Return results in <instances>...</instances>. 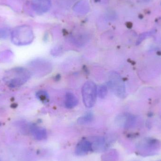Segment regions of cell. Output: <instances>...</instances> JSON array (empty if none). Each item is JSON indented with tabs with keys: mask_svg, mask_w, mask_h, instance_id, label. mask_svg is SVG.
<instances>
[{
	"mask_svg": "<svg viewBox=\"0 0 161 161\" xmlns=\"http://www.w3.org/2000/svg\"><path fill=\"white\" fill-rule=\"evenodd\" d=\"M115 123L119 126L124 128H130L135 122V118L133 115L128 114H123L117 116Z\"/></svg>",
	"mask_w": 161,
	"mask_h": 161,
	"instance_id": "8",
	"label": "cell"
},
{
	"mask_svg": "<svg viewBox=\"0 0 161 161\" xmlns=\"http://www.w3.org/2000/svg\"><path fill=\"white\" fill-rule=\"evenodd\" d=\"M8 29L5 28H0V38H5L9 35Z\"/></svg>",
	"mask_w": 161,
	"mask_h": 161,
	"instance_id": "15",
	"label": "cell"
},
{
	"mask_svg": "<svg viewBox=\"0 0 161 161\" xmlns=\"http://www.w3.org/2000/svg\"><path fill=\"white\" fill-rule=\"evenodd\" d=\"M78 99L74 94L72 92H67L65 97V104L66 108L72 109L77 106Z\"/></svg>",
	"mask_w": 161,
	"mask_h": 161,
	"instance_id": "10",
	"label": "cell"
},
{
	"mask_svg": "<svg viewBox=\"0 0 161 161\" xmlns=\"http://www.w3.org/2000/svg\"><path fill=\"white\" fill-rule=\"evenodd\" d=\"M108 89L106 85H102L99 86L97 90V95L100 98H105L108 94Z\"/></svg>",
	"mask_w": 161,
	"mask_h": 161,
	"instance_id": "14",
	"label": "cell"
},
{
	"mask_svg": "<svg viewBox=\"0 0 161 161\" xmlns=\"http://www.w3.org/2000/svg\"><path fill=\"white\" fill-rule=\"evenodd\" d=\"M32 73L24 68H16L7 71L4 75L5 83L10 88H16L26 83L31 77Z\"/></svg>",
	"mask_w": 161,
	"mask_h": 161,
	"instance_id": "1",
	"label": "cell"
},
{
	"mask_svg": "<svg viewBox=\"0 0 161 161\" xmlns=\"http://www.w3.org/2000/svg\"><path fill=\"white\" fill-rule=\"evenodd\" d=\"M31 131L33 136L37 140H44L47 137V131L43 128L33 126L31 127Z\"/></svg>",
	"mask_w": 161,
	"mask_h": 161,
	"instance_id": "11",
	"label": "cell"
},
{
	"mask_svg": "<svg viewBox=\"0 0 161 161\" xmlns=\"http://www.w3.org/2000/svg\"><path fill=\"white\" fill-rule=\"evenodd\" d=\"M31 68L35 74L44 76L50 73L52 70L51 62L45 59H37L31 63Z\"/></svg>",
	"mask_w": 161,
	"mask_h": 161,
	"instance_id": "6",
	"label": "cell"
},
{
	"mask_svg": "<svg viewBox=\"0 0 161 161\" xmlns=\"http://www.w3.org/2000/svg\"><path fill=\"white\" fill-rule=\"evenodd\" d=\"M82 99L87 108H92L96 101L97 89L96 85L92 81H88L83 85L81 90Z\"/></svg>",
	"mask_w": 161,
	"mask_h": 161,
	"instance_id": "5",
	"label": "cell"
},
{
	"mask_svg": "<svg viewBox=\"0 0 161 161\" xmlns=\"http://www.w3.org/2000/svg\"><path fill=\"white\" fill-rule=\"evenodd\" d=\"M32 6L38 13L44 12L49 6V0H33Z\"/></svg>",
	"mask_w": 161,
	"mask_h": 161,
	"instance_id": "9",
	"label": "cell"
},
{
	"mask_svg": "<svg viewBox=\"0 0 161 161\" xmlns=\"http://www.w3.org/2000/svg\"><path fill=\"white\" fill-rule=\"evenodd\" d=\"M92 151L93 147L92 142L87 139L81 140L77 144L75 148V154L77 156H84Z\"/></svg>",
	"mask_w": 161,
	"mask_h": 161,
	"instance_id": "7",
	"label": "cell"
},
{
	"mask_svg": "<svg viewBox=\"0 0 161 161\" xmlns=\"http://www.w3.org/2000/svg\"><path fill=\"white\" fill-rule=\"evenodd\" d=\"M36 97L42 103H47L49 101V96L47 92L43 91H39L37 92Z\"/></svg>",
	"mask_w": 161,
	"mask_h": 161,
	"instance_id": "13",
	"label": "cell"
},
{
	"mask_svg": "<svg viewBox=\"0 0 161 161\" xmlns=\"http://www.w3.org/2000/svg\"><path fill=\"white\" fill-rule=\"evenodd\" d=\"M93 119L92 114L88 113L84 116L80 117L78 120V123L80 125H85L91 123Z\"/></svg>",
	"mask_w": 161,
	"mask_h": 161,
	"instance_id": "12",
	"label": "cell"
},
{
	"mask_svg": "<svg viewBox=\"0 0 161 161\" xmlns=\"http://www.w3.org/2000/svg\"><path fill=\"white\" fill-rule=\"evenodd\" d=\"M138 150L143 156H151L157 153L161 148V142L153 138H146L139 143Z\"/></svg>",
	"mask_w": 161,
	"mask_h": 161,
	"instance_id": "4",
	"label": "cell"
},
{
	"mask_svg": "<svg viewBox=\"0 0 161 161\" xmlns=\"http://www.w3.org/2000/svg\"><path fill=\"white\" fill-rule=\"evenodd\" d=\"M34 35L32 28L29 25L17 26L11 33L12 43L17 46H24L33 42Z\"/></svg>",
	"mask_w": 161,
	"mask_h": 161,
	"instance_id": "2",
	"label": "cell"
},
{
	"mask_svg": "<svg viewBox=\"0 0 161 161\" xmlns=\"http://www.w3.org/2000/svg\"><path fill=\"white\" fill-rule=\"evenodd\" d=\"M108 85L115 95L120 98H125L126 88L124 81L120 75L115 71H111L108 75Z\"/></svg>",
	"mask_w": 161,
	"mask_h": 161,
	"instance_id": "3",
	"label": "cell"
}]
</instances>
